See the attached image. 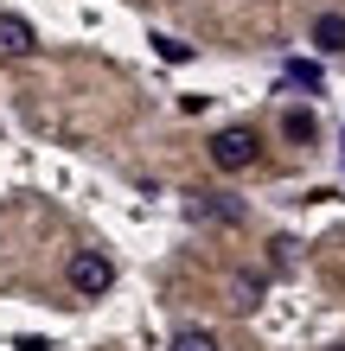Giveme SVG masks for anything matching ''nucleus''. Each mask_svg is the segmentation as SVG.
<instances>
[{
  "label": "nucleus",
  "instance_id": "nucleus-8",
  "mask_svg": "<svg viewBox=\"0 0 345 351\" xmlns=\"http://www.w3.org/2000/svg\"><path fill=\"white\" fill-rule=\"evenodd\" d=\"M256 300H262V281H237V287H230V306H243V313H250Z\"/></svg>",
  "mask_w": 345,
  "mask_h": 351
},
{
  "label": "nucleus",
  "instance_id": "nucleus-5",
  "mask_svg": "<svg viewBox=\"0 0 345 351\" xmlns=\"http://www.w3.org/2000/svg\"><path fill=\"white\" fill-rule=\"evenodd\" d=\"M313 45L320 51H345V13H320L313 19Z\"/></svg>",
  "mask_w": 345,
  "mask_h": 351
},
{
  "label": "nucleus",
  "instance_id": "nucleus-4",
  "mask_svg": "<svg viewBox=\"0 0 345 351\" xmlns=\"http://www.w3.org/2000/svg\"><path fill=\"white\" fill-rule=\"evenodd\" d=\"M192 217H217V223H243V204L224 198V192H198L192 198Z\"/></svg>",
  "mask_w": 345,
  "mask_h": 351
},
{
  "label": "nucleus",
  "instance_id": "nucleus-7",
  "mask_svg": "<svg viewBox=\"0 0 345 351\" xmlns=\"http://www.w3.org/2000/svg\"><path fill=\"white\" fill-rule=\"evenodd\" d=\"M281 134H288V141H300V147H307V141H313V134H320V121H313V115H307V109H294V115H288V121H281Z\"/></svg>",
  "mask_w": 345,
  "mask_h": 351
},
{
  "label": "nucleus",
  "instance_id": "nucleus-6",
  "mask_svg": "<svg viewBox=\"0 0 345 351\" xmlns=\"http://www.w3.org/2000/svg\"><path fill=\"white\" fill-rule=\"evenodd\" d=\"M173 351H217V339L205 332V326H179V332H173Z\"/></svg>",
  "mask_w": 345,
  "mask_h": 351
},
{
  "label": "nucleus",
  "instance_id": "nucleus-2",
  "mask_svg": "<svg viewBox=\"0 0 345 351\" xmlns=\"http://www.w3.org/2000/svg\"><path fill=\"white\" fill-rule=\"evenodd\" d=\"M71 287H77L84 300L109 294V287H115V262H109L103 250H77V256H71Z\"/></svg>",
  "mask_w": 345,
  "mask_h": 351
},
{
  "label": "nucleus",
  "instance_id": "nucleus-1",
  "mask_svg": "<svg viewBox=\"0 0 345 351\" xmlns=\"http://www.w3.org/2000/svg\"><path fill=\"white\" fill-rule=\"evenodd\" d=\"M211 167L217 173H250L256 167V134L250 128H217L211 134Z\"/></svg>",
  "mask_w": 345,
  "mask_h": 351
},
{
  "label": "nucleus",
  "instance_id": "nucleus-10",
  "mask_svg": "<svg viewBox=\"0 0 345 351\" xmlns=\"http://www.w3.org/2000/svg\"><path fill=\"white\" fill-rule=\"evenodd\" d=\"M154 45H160V58H167V64H186V58H192V45H179V38H154Z\"/></svg>",
  "mask_w": 345,
  "mask_h": 351
},
{
  "label": "nucleus",
  "instance_id": "nucleus-3",
  "mask_svg": "<svg viewBox=\"0 0 345 351\" xmlns=\"http://www.w3.org/2000/svg\"><path fill=\"white\" fill-rule=\"evenodd\" d=\"M38 51V32H32V19H19V13H0V58H32Z\"/></svg>",
  "mask_w": 345,
  "mask_h": 351
},
{
  "label": "nucleus",
  "instance_id": "nucleus-9",
  "mask_svg": "<svg viewBox=\"0 0 345 351\" xmlns=\"http://www.w3.org/2000/svg\"><path fill=\"white\" fill-rule=\"evenodd\" d=\"M288 84H300V90H320V64H288Z\"/></svg>",
  "mask_w": 345,
  "mask_h": 351
}]
</instances>
